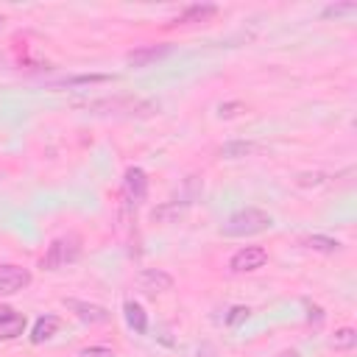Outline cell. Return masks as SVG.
Returning a JSON list of instances; mask_svg holds the SVG:
<instances>
[{"instance_id": "d6986e66", "label": "cell", "mask_w": 357, "mask_h": 357, "mask_svg": "<svg viewBox=\"0 0 357 357\" xmlns=\"http://www.w3.org/2000/svg\"><path fill=\"white\" fill-rule=\"evenodd\" d=\"M78 357H114V351L109 346H84Z\"/></svg>"}, {"instance_id": "5bb4252c", "label": "cell", "mask_w": 357, "mask_h": 357, "mask_svg": "<svg viewBox=\"0 0 357 357\" xmlns=\"http://www.w3.org/2000/svg\"><path fill=\"white\" fill-rule=\"evenodd\" d=\"M301 243H304L307 248H312V251H321V254H335V251H340V240L326 237V234H310V237H304Z\"/></svg>"}, {"instance_id": "4fadbf2b", "label": "cell", "mask_w": 357, "mask_h": 357, "mask_svg": "<svg viewBox=\"0 0 357 357\" xmlns=\"http://www.w3.org/2000/svg\"><path fill=\"white\" fill-rule=\"evenodd\" d=\"M109 81H114V75H106V73H89V75L61 78L56 86H92V84H109Z\"/></svg>"}, {"instance_id": "9c48e42d", "label": "cell", "mask_w": 357, "mask_h": 357, "mask_svg": "<svg viewBox=\"0 0 357 357\" xmlns=\"http://www.w3.org/2000/svg\"><path fill=\"white\" fill-rule=\"evenodd\" d=\"M167 53H170V45H142V47H134L126 56V61L131 67H148L151 61H156V59H162Z\"/></svg>"}, {"instance_id": "30bf717a", "label": "cell", "mask_w": 357, "mask_h": 357, "mask_svg": "<svg viewBox=\"0 0 357 357\" xmlns=\"http://www.w3.org/2000/svg\"><path fill=\"white\" fill-rule=\"evenodd\" d=\"M218 14V6H212V3H192V6H187L173 22L176 25H187V22H206V20H212Z\"/></svg>"}, {"instance_id": "ba28073f", "label": "cell", "mask_w": 357, "mask_h": 357, "mask_svg": "<svg viewBox=\"0 0 357 357\" xmlns=\"http://www.w3.org/2000/svg\"><path fill=\"white\" fill-rule=\"evenodd\" d=\"M25 332V315L14 312L11 307H0V340H14Z\"/></svg>"}, {"instance_id": "7a4b0ae2", "label": "cell", "mask_w": 357, "mask_h": 357, "mask_svg": "<svg viewBox=\"0 0 357 357\" xmlns=\"http://www.w3.org/2000/svg\"><path fill=\"white\" fill-rule=\"evenodd\" d=\"M78 254H81V240H78L75 234L56 237V240L47 245L45 257H42V268H45V271H59V268H64L67 262H75Z\"/></svg>"}, {"instance_id": "3957f363", "label": "cell", "mask_w": 357, "mask_h": 357, "mask_svg": "<svg viewBox=\"0 0 357 357\" xmlns=\"http://www.w3.org/2000/svg\"><path fill=\"white\" fill-rule=\"evenodd\" d=\"M268 262V251L262 245H243L240 251H234V257L229 259V268L234 273H254Z\"/></svg>"}, {"instance_id": "7c38bea8", "label": "cell", "mask_w": 357, "mask_h": 357, "mask_svg": "<svg viewBox=\"0 0 357 357\" xmlns=\"http://www.w3.org/2000/svg\"><path fill=\"white\" fill-rule=\"evenodd\" d=\"M123 315H126V324H128L137 335H145V332H148V315H145V310H142L139 301L128 298V301L123 304Z\"/></svg>"}, {"instance_id": "5b68a950", "label": "cell", "mask_w": 357, "mask_h": 357, "mask_svg": "<svg viewBox=\"0 0 357 357\" xmlns=\"http://www.w3.org/2000/svg\"><path fill=\"white\" fill-rule=\"evenodd\" d=\"M61 304L84 324H106L109 321V310L100 307V304H89V301H81V298H61Z\"/></svg>"}, {"instance_id": "8992f818", "label": "cell", "mask_w": 357, "mask_h": 357, "mask_svg": "<svg viewBox=\"0 0 357 357\" xmlns=\"http://www.w3.org/2000/svg\"><path fill=\"white\" fill-rule=\"evenodd\" d=\"M123 192H126V201L134 204V206H137L139 201H145V195H148V176H145L142 167H128V170H126Z\"/></svg>"}, {"instance_id": "7402d4cb", "label": "cell", "mask_w": 357, "mask_h": 357, "mask_svg": "<svg viewBox=\"0 0 357 357\" xmlns=\"http://www.w3.org/2000/svg\"><path fill=\"white\" fill-rule=\"evenodd\" d=\"M3 25H6V20H3V17H0V31H3Z\"/></svg>"}, {"instance_id": "9a60e30c", "label": "cell", "mask_w": 357, "mask_h": 357, "mask_svg": "<svg viewBox=\"0 0 357 357\" xmlns=\"http://www.w3.org/2000/svg\"><path fill=\"white\" fill-rule=\"evenodd\" d=\"M254 151H257V145L248 142V139H234V142H226V145L220 148V153H223L226 159H240V156H248V153H254Z\"/></svg>"}, {"instance_id": "6da1fadb", "label": "cell", "mask_w": 357, "mask_h": 357, "mask_svg": "<svg viewBox=\"0 0 357 357\" xmlns=\"http://www.w3.org/2000/svg\"><path fill=\"white\" fill-rule=\"evenodd\" d=\"M273 226V218L257 206H245V209H237L234 215H229V220L223 223V231L229 237H248V234H259L265 229Z\"/></svg>"}, {"instance_id": "44dd1931", "label": "cell", "mask_w": 357, "mask_h": 357, "mask_svg": "<svg viewBox=\"0 0 357 357\" xmlns=\"http://www.w3.org/2000/svg\"><path fill=\"white\" fill-rule=\"evenodd\" d=\"M276 357H301V351H296V349H284V351H279Z\"/></svg>"}, {"instance_id": "8fae6325", "label": "cell", "mask_w": 357, "mask_h": 357, "mask_svg": "<svg viewBox=\"0 0 357 357\" xmlns=\"http://www.w3.org/2000/svg\"><path fill=\"white\" fill-rule=\"evenodd\" d=\"M59 329H61V318H59V315H42V318H36V324H33V329H31V343H45V340H50Z\"/></svg>"}, {"instance_id": "ffe728a7", "label": "cell", "mask_w": 357, "mask_h": 357, "mask_svg": "<svg viewBox=\"0 0 357 357\" xmlns=\"http://www.w3.org/2000/svg\"><path fill=\"white\" fill-rule=\"evenodd\" d=\"M243 109H245V106H243L240 100H234V103H220V106H218V114H220V117H234V114H240Z\"/></svg>"}, {"instance_id": "ac0fdd59", "label": "cell", "mask_w": 357, "mask_h": 357, "mask_svg": "<svg viewBox=\"0 0 357 357\" xmlns=\"http://www.w3.org/2000/svg\"><path fill=\"white\" fill-rule=\"evenodd\" d=\"M248 315H251V310L237 304V307H231V310H229V315H226V326H237V324H243Z\"/></svg>"}, {"instance_id": "e0dca14e", "label": "cell", "mask_w": 357, "mask_h": 357, "mask_svg": "<svg viewBox=\"0 0 357 357\" xmlns=\"http://www.w3.org/2000/svg\"><path fill=\"white\" fill-rule=\"evenodd\" d=\"M357 11V3H335V6H326L324 11H321V17H326V20H337V17H346V14H354Z\"/></svg>"}, {"instance_id": "277c9868", "label": "cell", "mask_w": 357, "mask_h": 357, "mask_svg": "<svg viewBox=\"0 0 357 357\" xmlns=\"http://www.w3.org/2000/svg\"><path fill=\"white\" fill-rule=\"evenodd\" d=\"M31 284V271L22 265H0V296H14Z\"/></svg>"}, {"instance_id": "2e32d148", "label": "cell", "mask_w": 357, "mask_h": 357, "mask_svg": "<svg viewBox=\"0 0 357 357\" xmlns=\"http://www.w3.org/2000/svg\"><path fill=\"white\" fill-rule=\"evenodd\" d=\"M357 343V332L351 329V326H343V329H337L335 335H332V346L335 349H351Z\"/></svg>"}, {"instance_id": "52a82bcc", "label": "cell", "mask_w": 357, "mask_h": 357, "mask_svg": "<svg viewBox=\"0 0 357 357\" xmlns=\"http://www.w3.org/2000/svg\"><path fill=\"white\" fill-rule=\"evenodd\" d=\"M137 284L145 290V293H165L173 287V276L159 271V268H145L137 273Z\"/></svg>"}]
</instances>
